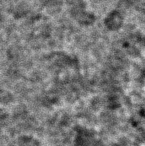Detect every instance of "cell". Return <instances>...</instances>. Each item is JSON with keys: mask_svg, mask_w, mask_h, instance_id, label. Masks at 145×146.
Listing matches in <instances>:
<instances>
[{"mask_svg": "<svg viewBox=\"0 0 145 146\" xmlns=\"http://www.w3.org/2000/svg\"><path fill=\"white\" fill-rule=\"evenodd\" d=\"M107 24H108L109 27L111 28H116L120 25V22H121V17L118 13H113L109 16V18L106 20Z\"/></svg>", "mask_w": 145, "mask_h": 146, "instance_id": "6da1fadb", "label": "cell"}]
</instances>
